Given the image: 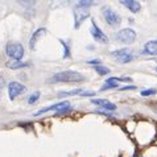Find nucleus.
Segmentation results:
<instances>
[{
    "instance_id": "obj_3",
    "label": "nucleus",
    "mask_w": 157,
    "mask_h": 157,
    "mask_svg": "<svg viewBox=\"0 0 157 157\" xmlns=\"http://www.w3.org/2000/svg\"><path fill=\"white\" fill-rule=\"evenodd\" d=\"M115 38L121 44H125V45H129V44H133L136 40V32L131 28H125V29H120L119 32L115 34Z\"/></svg>"
},
{
    "instance_id": "obj_15",
    "label": "nucleus",
    "mask_w": 157,
    "mask_h": 157,
    "mask_svg": "<svg viewBox=\"0 0 157 157\" xmlns=\"http://www.w3.org/2000/svg\"><path fill=\"white\" fill-rule=\"evenodd\" d=\"M95 71H97L99 75H106V74H108L110 73V69L108 67H106V66H95Z\"/></svg>"
},
{
    "instance_id": "obj_13",
    "label": "nucleus",
    "mask_w": 157,
    "mask_h": 157,
    "mask_svg": "<svg viewBox=\"0 0 157 157\" xmlns=\"http://www.w3.org/2000/svg\"><path fill=\"white\" fill-rule=\"evenodd\" d=\"M111 54L114 56V57H116V58H121V57H124V56H128V54H131V52H129L128 49H120V50L112 52Z\"/></svg>"
},
{
    "instance_id": "obj_8",
    "label": "nucleus",
    "mask_w": 157,
    "mask_h": 157,
    "mask_svg": "<svg viewBox=\"0 0 157 157\" xmlns=\"http://www.w3.org/2000/svg\"><path fill=\"white\" fill-rule=\"evenodd\" d=\"M70 104H69V102H59V103H56V104H53V106H49V107H45V108H42V110H40L37 112V114H34V115H41V114H44V112H46V111H61V110H63V108H66V107H69Z\"/></svg>"
},
{
    "instance_id": "obj_18",
    "label": "nucleus",
    "mask_w": 157,
    "mask_h": 157,
    "mask_svg": "<svg viewBox=\"0 0 157 157\" xmlns=\"http://www.w3.org/2000/svg\"><path fill=\"white\" fill-rule=\"evenodd\" d=\"M116 59H117V62H119V63H127V62H131V61L133 59V56L132 54H128V56H124V57L116 58Z\"/></svg>"
},
{
    "instance_id": "obj_4",
    "label": "nucleus",
    "mask_w": 157,
    "mask_h": 157,
    "mask_svg": "<svg viewBox=\"0 0 157 157\" xmlns=\"http://www.w3.org/2000/svg\"><path fill=\"white\" fill-rule=\"evenodd\" d=\"M102 15L104 17V20H106V23L108 25H111V27H115V25H119L120 24V16L116 13V12L112 10L110 7H103L102 8Z\"/></svg>"
},
{
    "instance_id": "obj_21",
    "label": "nucleus",
    "mask_w": 157,
    "mask_h": 157,
    "mask_svg": "<svg viewBox=\"0 0 157 157\" xmlns=\"http://www.w3.org/2000/svg\"><path fill=\"white\" fill-rule=\"evenodd\" d=\"M59 42L63 45V49H65V54H63V57H65V58H67L69 56H70V50H69V44H67V42H65L63 40H59Z\"/></svg>"
},
{
    "instance_id": "obj_7",
    "label": "nucleus",
    "mask_w": 157,
    "mask_h": 157,
    "mask_svg": "<svg viewBox=\"0 0 157 157\" xmlns=\"http://www.w3.org/2000/svg\"><path fill=\"white\" fill-rule=\"evenodd\" d=\"M90 33H91V36L95 38V41L102 42V44H107L108 42V37L98 28V25L95 24L94 20H93V27H91V29H90Z\"/></svg>"
},
{
    "instance_id": "obj_1",
    "label": "nucleus",
    "mask_w": 157,
    "mask_h": 157,
    "mask_svg": "<svg viewBox=\"0 0 157 157\" xmlns=\"http://www.w3.org/2000/svg\"><path fill=\"white\" fill-rule=\"evenodd\" d=\"M85 79V75H82L78 71H71V70H66V71H59L57 74H54L50 78L52 83H78Z\"/></svg>"
},
{
    "instance_id": "obj_23",
    "label": "nucleus",
    "mask_w": 157,
    "mask_h": 157,
    "mask_svg": "<svg viewBox=\"0 0 157 157\" xmlns=\"http://www.w3.org/2000/svg\"><path fill=\"white\" fill-rule=\"evenodd\" d=\"M94 95H95L94 91H83L81 94V97H94Z\"/></svg>"
},
{
    "instance_id": "obj_2",
    "label": "nucleus",
    "mask_w": 157,
    "mask_h": 157,
    "mask_svg": "<svg viewBox=\"0 0 157 157\" xmlns=\"http://www.w3.org/2000/svg\"><path fill=\"white\" fill-rule=\"evenodd\" d=\"M6 53L8 57L20 61L24 57V46L19 42H8L6 48Z\"/></svg>"
},
{
    "instance_id": "obj_9",
    "label": "nucleus",
    "mask_w": 157,
    "mask_h": 157,
    "mask_svg": "<svg viewBox=\"0 0 157 157\" xmlns=\"http://www.w3.org/2000/svg\"><path fill=\"white\" fill-rule=\"evenodd\" d=\"M45 33H46V29L45 28H38L36 32L32 34V37H30V41H29V48H30V49H32V50L36 49V44L38 41V38H40L41 36H44Z\"/></svg>"
},
{
    "instance_id": "obj_22",
    "label": "nucleus",
    "mask_w": 157,
    "mask_h": 157,
    "mask_svg": "<svg viewBox=\"0 0 157 157\" xmlns=\"http://www.w3.org/2000/svg\"><path fill=\"white\" fill-rule=\"evenodd\" d=\"M100 62H102L100 59H91V61H87V63H89V65H94V66H99Z\"/></svg>"
},
{
    "instance_id": "obj_12",
    "label": "nucleus",
    "mask_w": 157,
    "mask_h": 157,
    "mask_svg": "<svg viewBox=\"0 0 157 157\" xmlns=\"http://www.w3.org/2000/svg\"><path fill=\"white\" fill-rule=\"evenodd\" d=\"M83 93L82 89H77V90H73V91H62V93L58 94L59 98H65V97H75V95H81Z\"/></svg>"
},
{
    "instance_id": "obj_14",
    "label": "nucleus",
    "mask_w": 157,
    "mask_h": 157,
    "mask_svg": "<svg viewBox=\"0 0 157 157\" xmlns=\"http://www.w3.org/2000/svg\"><path fill=\"white\" fill-rule=\"evenodd\" d=\"M7 66H8V67H11V69H20V67H27V66H28V63L21 62V61H16V62L8 63Z\"/></svg>"
},
{
    "instance_id": "obj_5",
    "label": "nucleus",
    "mask_w": 157,
    "mask_h": 157,
    "mask_svg": "<svg viewBox=\"0 0 157 157\" xmlns=\"http://www.w3.org/2000/svg\"><path fill=\"white\" fill-rule=\"evenodd\" d=\"M25 90H27V87L23 83H20V82H11V83L8 85V95H10V99L11 100L16 99L19 95L25 93Z\"/></svg>"
},
{
    "instance_id": "obj_25",
    "label": "nucleus",
    "mask_w": 157,
    "mask_h": 157,
    "mask_svg": "<svg viewBox=\"0 0 157 157\" xmlns=\"http://www.w3.org/2000/svg\"><path fill=\"white\" fill-rule=\"evenodd\" d=\"M3 86H4V78H3V77H0V91H2Z\"/></svg>"
},
{
    "instance_id": "obj_17",
    "label": "nucleus",
    "mask_w": 157,
    "mask_h": 157,
    "mask_svg": "<svg viewBox=\"0 0 157 157\" xmlns=\"http://www.w3.org/2000/svg\"><path fill=\"white\" fill-rule=\"evenodd\" d=\"M91 103L95 104V106H102V107H104V106H107L110 102L106 100V99H93V100H91Z\"/></svg>"
},
{
    "instance_id": "obj_10",
    "label": "nucleus",
    "mask_w": 157,
    "mask_h": 157,
    "mask_svg": "<svg viewBox=\"0 0 157 157\" xmlns=\"http://www.w3.org/2000/svg\"><path fill=\"white\" fill-rule=\"evenodd\" d=\"M120 3L123 4L124 7H127L131 12H133V13L140 11V3L136 2V0H121Z\"/></svg>"
},
{
    "instance_id": "obj_20",
    "label": "nucleus",
    "mask_w": 157,
    "mask_h": 157,
    "mask_svg": "<svg viewBox=\"0 0 157 157\" xmlns=\"http://www.w3.org/2000/svg\"><path fill=\"white\" fill-rule=\"evenodd\" d=\"M38 98H40V93H38V91H36V93H33V94L29 97V99H28V103H29V104L36 103L37 100H38Z\"/></svg>"
},
{
    "instance_id": "obj_6",
    "label": "nucleus",
    "mask_w": 157,
    "mask_h": 157,
    "mask_svg": "<svg viewBox=\"0 0 157 157\" xmlns=\"http://www.w3.org/2000/svg\"><path fill=\"white\" fill-rule=\"evenodd\" d=\"M87 16H89V12L85 8H81L78 6L74 8V27H75V29L81 27V24L86 20Z\"/></svg>"
},
{
    "instance_id": "obj_11",
    "label": "nucleus",
    "mask_w": 157,
    "mask_h": 157,
    "mask_svg": "<svg viewBox=\"0 0 157 157\" xmlns=\"http://www.w3.org/2000/svg\"><path fill=\"white\" fill-rule=\"evenodd\" d=\"M145 54H151V56H157V40L153 41H148L144 45V52Z\"/></svg>"
},
{
    "instance_id": "obj_16",
    "label": "nucleus",
    "mask_w": 157,
    "mask_h": 157,
    "mask_svg": "<svg viewBox=\"0 0 157 157\" xmlns=\"http://www.w3.org/2000/svg\"><path fill=\"white\" fill-rule=\"evenodd\" d=\"M95 2H90V0H81V2H78V7H81V8H86L87 10V7H91V6H94Z\"/></svg>"
},
{
    "instance_id": "obj_26",
    "label": "nucleus",
    "mask_w": 157,
    "mask_h": 157,
    "mask_svg": "<svg viewBox=\"0 0 157 157\" xmlns=\"http://www.w3.org/2000/svg\"><path fill=\"white\" fill-rule=\"evenodd\" d=\"M156 70H157V69H156Z\"/></svg>"
},
{
    "instance_id": "obj_19",
    "label": "nucleus",
    "mask_w": 157,
    "mask_h": 157,
    "mask_svg": "<svg viewBox=\"0 0 157 157\" xmlns=\"http://www.w3.org/2000/svg\"><path fill=\"white\" fill-rule=\"evenodd\" d=\"M157 93L156 89H145L141 91V97H151V95H155Z\"/></svg>"
},
{
    "instance_id": "obj_24",
    "label": "nucleus",
    "mask_w": 157,
    "mask_h": 157,
    "mask_svg": "<svg viewBox=\"0 0 157 157\" xmlns=\"http://www.w3.org/2000/svg\"><path fill=\"white\" fill-rule=\"evenodd\" d=\"M121 91H125V90H135V86H124L120 89Z\"/></svg>"
}]
</instances>
